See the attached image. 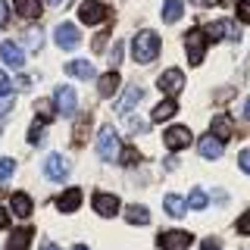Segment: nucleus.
Segmentation results:
<instances>
[{
  "label": "nucleus",
  "instance_id": "4468645a",
  "mask_svg": "<svg viewBox=\"0 0 250 250\" xmlns=\"http://www.w3.org/2000/svg\"><path fill=\"white\" fill-rule=\"evenodd\" d=\"M66 72L75 75V78H84V82L97 78V69H94L91 60H72V62H66Z\"/></svg>",
  "mask_w": 250,
  "mask_h": 250
},
{
  "label": "nucleus",
  "instance_id": "b1692460",
  "mask_svg": "<svg viewBox=\"0 0 250 250\" xmlns=\"http://www.w3.org/2000/svg\"><path fill=\"white\" fill-rule=\"evenodd\" d=\"M13 6H16V13L19 16H25V19H38L41 16V0H13Z\"/></svg>",
  "mask_w": 250,
  "mask_h": 250
},
{
  "label": "nucleus",
  "instance_id": "2f4dec72",
  "mask_svg": "<svg viewBox=\"0 0 250 250\" xmlns=\"http://www.w3.org/2000/svg\"><path fill=\"white\" fill-rule=\"evenodd\" d=\"M122 50H125V47H122V41H116V47L109 50V66H113V69L122 62Z\"/></svg>",
  "mask_w": 250,
  "mask_h": 250
},
{
  "label": "nucleus",
  "instance_id": "7ed1b4c3",
  "mask_svg": "<svg viewBox=\"0 0 250 250\" xmlns=\"http://www.w3.org/2000/svg\"><path fill=\"white\" fill-rule=\"evenodd\" d=\"M191 231H182V229H172V231H163L160 238H156V244L163 250H188L191 247Z\"/></svg>",
  "mask_w": 250,
  "mask_h": 250
},
{
  "label": "nucleus",
  "instance_id": "79ce46f5",
  "mask_svg": "<svg viewBox=\"0 0 250 250\" xmlns=\"http://www.w3.org/2000/svg\"><path fill=\"white\" fill-rule=\"evenodd\" d=\"M10 106H13V104H10V97H6V100H0V116H3V113H10Z\"/></svg>",
  "mask_w": 250,
  "mask_h": 250
},
{
  "label": "nucleus",
  "instance_id": "0eeeda50",
  "mask_svg": "<svg viewBox=\"0 0 250 250\" xmlns=\"http://www.w3.org/2000/svg\"><path fill=\"white\" fill-rule=\"evenodd\" d=\"M53 38H57V44L62 50H72V47H78V41H82V31H78L72 22H62V25H57Z\"/></svg>",
  "mask_w": 250,
  "mask_h": 250
},
{
  "label": "nucleus",
  "instance_id": "20e7f679",
  "mask_svg": "<svg viewBox=\"0 0 250 250\" xmlns=\"http://www.w3.org/2000/svg\"><path fill=\"white\" fill-rule=\"evenodd\" d=\"M106 16H109V10L100 3V0H84V3L78 6V19H82L84 25H97V22H104Z\"/></svg>",
  "mask_w": 250,
  "mask_h": 250
},
{
  "label": "nucleus",
  "instance_id": "f257e3e1",
  "mask_svg": "<svg viewBox=\"0 0 250 250\" xmlns=\"http://www.w3.org/2000/svg\"><path fill=\"white\" fill-rule=\"evenodd\" d=\"M131 57L138 62H153L160 57V35L156 31H138L131 41Z\"/></svg>",
  "mask_w": 250,
  "mask_h": 250
},
{
  "label": "nucleus",
  "instance_id": "a211bd4d",
  "mask_svg": "<svg viewBox=\"0 0 250 250\" xmlns=\"http://www.w3.org/2000/svg\"><path fill=\"white\" fill-rule=\"evenodd\" d=\"M213 135L219 141H225V138H231L234 135V122H231V116L229 113H219L216 119H213Z\"/></svg>",
  "mask_w": 250,
  "mask_h": 250
},
{
  "label": "nucleus",
  "instance_id": "c756f323",
  "mask_svg": "<svg viewBox=\"0 0 250 250\" xmlns=\"http://www.w3.org/2000/svg\"><path fill=\"white\" fill-rule=\"evenodd\" d=\"M88 125H91V116H82V119L75 122V144H82V141H84V131H88Z\"/></svg>",
  "mask_w": 250,
  "mask_h": 250
},
{
  "label": "nucleus",
  "instance_id": "e433bc0d",
  "mask_svg": "<svg viewBox=\"0 0 250 250\" xmlns=\"http://www.w3.org/2000/svg\"><path fill=\"white\" fill-rule=\"evenodd\" d=\"M238 231H241V234H250V209L238 219Z\"/></svg>",
  "mask_w": 250,
  "mask_h": 250
},
{
  "label": "nucleus",
  "instance_id": "473e14b6",
  "mask_svg": "<svg viewBox=\"0 0 250 250\" xmlns=\"http://www.w3.org/2000/svg\"><path fill=\"white\" fill-rule=\"evenodd\" d=\"M41 138H44V122L38 119L35 125H31V131H28V141H31V144H38V141H41Z\"/></svg>",
  "mask_w": 250,
  "mask_h": 250
},
{
  "label": "nucleus",
  "instance_id": "39448f33",
  "mask_svg": "<svg viewBox=\"0 0 250 250\" xmlns=\"http://www.w3.org/2000/svg\"><path fill=\"white\" fill-rule=\"evenodd\" d=\"M185 47H188V60L197 66V62H203V53H207V35H203L200 28H194L191 35L185 38Z\"/></svg>",
  "mask_w": 250,
  "mask_h": 250
},
{
  "label": "nucleus",
  "instance_id": "f3484780",
  "mask_svg": "<svg viewBox=\"0 0 250 250\" xmlns=\"http://www.w3.org/2000/svg\"><path fill=\"white\" fill-rule=\"evenodd\" d=\"M200 156L203 160H219V156H222V141H219L216 135L200 138Z\"/></svg>",
  "mask_w": 250,
  "mask_h": 250
},
{
  "label": "nucleus",
  "instance_id": "1a4fd4ad",
  "mask_svg": "<svg viewBox=\"0 0 250 250\" xmlns=\"http://www.w3.org/2000/svg\"><path fill=\"white\" fill-rule=\"evenodd\" d=\"M203 35H207V41H225V38H229V41H238V31H234V25L229 19H219L213 25H207Z\"/></svg>",
  "mask_w": 250,
  "mask_h": 250
},
{
  "label": "nucleus",
  "instance_id": "58836bf2",
  "mask_svg": "<svg viewBox=\"0 0 250 250\" xmlns=\"http://www.w3.org/2000/svg\"><path fill=\"white\" fill-rule=\"evenodd\" d=\"M238 166L250 175V150H241V156H238Z\"/></svg>",
  "mask_w": 250,
  "mask_h": 250
},
{
  "label": "nucleus",
  "instance_id": "412c9836",
  "mask_svg": "<svg viewBox=\"0 0 250 250\" xmlns=\"http://www.w3.org/2000/svg\"><path fill=\"white\" fill-rule=\"evenodd\" d=\"M10 207H13V213L19 216V219H28L31 216V197H28V194H22V191H16L13 197H10Z\"/></svg>",
  "mask_w": 250,
  "mask_h": 250
},
{
  "label": "nucleus",
  "instance_id": "a18cd8bd",
  "mask_svg": "<svg viewBox=\"0 0 250 250\" xmlns=\"http://www.w3.org/2000/svg\"><path fill=\"white\" fill-rule=\"evenodd\" d=\"M41 250H60L57 244H50V241H47V244H41Z\"/></svg>",
  "mask_w": 250,
  "mask_h": 250
},
{
  "label": "nucleus",
  "instance_id": "de8ad7c7",
  "mask_svg": "<svg viewBox=\"0 0 250 250\" xmlns=\"http://www.w3.org/2000/svg\"><path fill=\"white\" fill-rule=\"evenodd\" d=\"M72 250H88V247H84V244H75V247H72Z\"/></svg>",
  "mask_w": 250,
  "mask_h": 250
},
{
  "label": "nucleus",
  "instance_id": "4be33fe9",
  "mask_svg": "<svg viewBox=\"0 0 250 250\" xmlns=\"http://www.w3.org/2000/svg\"><path fill=\"white\" fill-rule=\"evenodd\" d=\"M31 229H16L13 234H10V241H6V250H28V244H31Z\"/></svg>",
  "mask_w": 250,
  "mask_h": 250
},
{
  "label": "nucleus",
  "instance_id": "dca6fc26",
  "mask_svg": "<svg viewBox=\"0 0 250 250\" xmlns=\"http://www.w3.org/2000/svg\"><path fill=\"white\" fill-rule=\"evenodd\" d=\"M119 72H116V69H109L106 75H100V82H97V91H100V97H113L116 91H119Z\"/></svg>",
  "mask_w": 250,
  "mask_h": 250
},
{
  "label": "nucleus",
  "instance_id": "aec40b11",
  "mask_svg": "<svg viewBox=\"0 0 250 250\" xmlns=\"http://www.w3.org/2000/svg\"><path fill=\"white\" fill-rule=\"evenodd\" d=\"M163 209H166L172 219H182L185 209H188V200L178 197V194H166V200H163Z\"/></svg>",
  "mask_w": 250,
  "mask_h": 250
},
{
  "label": "nucleus",
  "instance_id": "c9c22d12",
  "mask_svg": "<svg viewBox=\"0 0 250 250\" xmlns=\"http://www.w3.org/2000/svg\"><path fill=\"white\" fill-rule=\"evenodd\" d=\"M25 41H28V47H31V50H38V47H41V35H38V31L31 28L28 35H25Z\"/></svg>",
  "mask_w": 250,
  "mask_h": 250
},
{
  "label": "nucleus",
  "instance_id": "c85d7f7f",
  "mask_svg": "<svg viewBox=\"0 0 250 250\" xmlns=\"http://www.w3.org/2000/svg\"><path fill=\"white\" fill-rule=\"evenodd\" d=\"M119 163L135 166V163H138V150H135V147H122V150H119Z\"/></svg>",
  "mask_w": 250,
  "mask_h": 250
},
{
  "label": "nucleus",
  "instance_id": "5701e85b",
  "mask_svg": "<svg viewBox=\"0 0 250 250\" xmlns=\"http://www.w3.org/2000/svg\"><path fill=\"white\" fill-rule=\"evenodd\" d=\"M175 113H178V104H175L172 97H166V100H160V104H156V109H153L150 119H153V122H166V119H172Z\"/></svg>",
  "mask_w": 250,
  "mask_h": 250
},
{
  "label": "nucleus",
  "instance_id": "cd10ccee",
  "mask_svg": "<svg viewBox=\"0 0 250 250\" xmlns=\"http://www.w3.org/2000/svg\"><path fill=\"white\" fill-rule=\"evenodd\" d=\"M38 119H41V122L53 119V104H50V100H38Z\"/></svg>",
  "mask_w": 250,
  "mask_h": 250
},
{
  "label": "nucleus",
  "instance_id": "09e8293b",
  "mask_svg": "<svg viewBox=\"0 0 250 250\" xmlns=\"http://www.w3.org/2000/svg\"><path fill=\"white\" fill-rule=\"evenodd\" d=\"M50 3H53V6H57V3H62V0H50Z\"/></svg>",
  "mask_w": 250,
  "mask_h": 250
},
{
  "label": "nucleus",
  "instance_id": "4c0bfd02",
  "mask_svg": "<svg viewBox=\"0 0 250 250\" xmlns=\"http://www.w3.org/2000/svg\"><path fill=\"white\" fill-rule=\"evenodd\" d=\"M128 128L135 131V135H141V131H147V122L144 119H128Z\"/></svg>",
  "mask_w": 250,
  "mask_h": 250
},
{
  "label": "nucleus",
  "instance_id": "a19ab883",
  "mask_svg": "<svg viewBox=\"0 0 250 250\" xmlns=\"http://www.w3.org/2000/svg\"><path fill=\"white\" fill-rule=\"evenodd\" d=\"M6 22H10V6L0 0V25H6Z\"/></svg>",
  "mask_w": 250,
  "mask_h": 250
},
{
  "label": "nucleus",
  "instance_id": "49530a36",
  "mask_svg": "<svg viewBox=\"0 0 250 250\" xmlns=\"http://www.w3.org/2000/svg\"><path fill=\"white\" fill-rule=\"evenodd\" d=\"M194 6H209V0H191Z\"/></svg>",
  "mask_w": 250,
  "mask_h": 250
},
{
  "label": "nucleus",
  "instance_id": "6e6552de",
  "mask_svg": "<svg viewBox=\"0 0 250 250\" xmlns=\"http://www.w3.org/2000/svg\"><path fill=\"white\" fill-rule=\"evenodd\" d=\"M156 84H160L163 94H169V97H172V94H178V91L185 88V72H182V69H166Z\"/></svg>",
  "mask_w": 250,
  "mask_h": 250
},
{
  "label": "nucleus",
  "instance_id": "ea45409f",
  "mask_svg": "<svg viewBox=\"0 0 250 250\" xmlns=\"http://www.w3.org/2000/svg\"><path fill=\"white\" fill-rule=\"evenodd\" d=\"M200 250H222V244H219L216 238H207V241L200 244Z\"/></svg>",
  "mask_w": 250,
  "mask_h": 250
},
{
  "label": "nucleus",
  "instance_id": "72a5a7b5",
  "mask_svg": "<svg viewBox=\"0 0 250 250\" xmlns=\"http://www.w3.org/2000/svg\"><path fill=\"white\" fill-rule=\"evenodd\" d=\"M10 91H13L10 75H6V72H0V97H10Z\"/></svg>",
  "mask_w": 250,
  "mask_h": 250
},
{
  "label": "nucleus",
  "instance_id": "f704fd0d",
  "mask_svg": "<svg viewBox=\"0 0 250 250\" xmlns=\"http://www.w3.org/2000/svg\"><path fill=\"white\" fill-rule=\"evenodd\" d=\"M238 19L250 25V0H241V3H238Z\"/></svg>",
  "mask_w": 250,
  "mask_h": 250
},
{
  "label": "nucleus",
  "instance_id": "393cba45",
  "mask_svg": "<svg viewBox=\"0 0 250 250\" xmlns=\"http://www.w3.org/2000/svg\"><path fill=\"white\" fill-rule=\"evenodd\" d=\"M185 16V6H182V0H166V3H163V22H178Z\"/></svg>",
  "mask_w": 250,
  "mask_h": 250
},
{
  "label": "nucleus",
  "instance_id": "a878e982",
  "mask_svg": "<svg viewBox=\"0 0 250 250\" xmlns=\"http://www.w3.org/2000/svg\"><path fill=\"white\" fill-rule=\"evenodd\" d=\"M125 219H128L131 225H147V222H150V213H147V207H138V203H135V207L125 209Z\"/></svg>",
  "mask_w": 250,
  "mask_h": 250
},
{
  "label": "nucleus",
  "instance_id": "f03ea898",
  "mask_svg": "<svg viewBox=\"0 0 250 250\" xmlns=\"http://www.w3.org/2000/svg\"><path fill=\"white\" fill-rule=\"evenodd\" d=\"M119 138H116V128L113 125H104V128L97 131V153L104 156V160H119Z\"/></svg>",
  "mask_w": 250,
  "mask_h": 250
},
{
  "label": "nucleus",
  "instance_id": "37998d69",
  "mask_svg": "<svg viewBox=\"0 0 250 250\" xmlns=\"http://www.w3.org/2000/svg\"><path fill=\"white\" fill-rule=\"evenodd\" d=\"M6 222H10V213H6V209H3V207H0V229H3V225H6Z\"/></svg>",
  "mask_w": 250,
  "mask_h": 250
},
{
  "label": "nucleus",
  "instance_id": "7c9ffc66",
  "mask_svg": "<svg viewBox=\"0 0 250 250\" xmlns=\"http://www.w3.org/2000/svg\"><path fill=\"white\" fill-rule=\"evenodd\" d=\"M16 172V160H10V156H6V160H0V182H3V178H10Z\"/></svg>",
  "mask_w": 250,
  "mask_h": 250
},
{
  "label": "nucleus",
  "instance_id": "423d86ee",
  "mask_svg": "<svg viewBox=\"0 0 250 250\" xmlns=\"http://www.w3.org/2000/svg\"><path fill=\"white\" fill-rule=\"evenodd\" d=\"M44 175L50 178V182H62V178L69 175V163H66V156H60V153H50L44 160Z\"/></svg>",
  "mask_w": 250,
  "mask_h": 250
},
{
  "label": "nucleus",
  "instance_id": "9b49d317",
  "mask_svg": "<svg viewBox=\"0 0 250 250\" xmlns=\"http://www.w3.org/2000/svg\"><path fill=\"white\" fill-rule=\"evenodd\" d=\"M191 144V131L185 128V125H172L166 128V147L169 150H182V147Z\"/></svg>",
  "mask_w": 250,
  "mask_h": 250
},
{
  "label": "nucleus",
  "instance_id": "f8f14e48",
  "mask_svg": "<svg viewBox=\"0 0 250 250\" xmlns=\"http://www.w3.org/2000/svg\"><path fill=\"white\" fill-rule=\"evenodd\" d=\"M0 57H3V62H6V66H13V69H22V62H25L22 47L16 44V41H3V44H0Z\"/></svg>",
  "mask_w": 250,
  "mask_h": 250
},
{
  "label": "nucleus",
  "instance_id": "9d476101",
  "mask_svg": "<svg viewBox=\"0 0 250 250\" xmlns=\"http://www.w3.org/2000/svg\"><path fill=\"white\" fill-rule=\"evenodd\" d=\"M91 203H94V209H97V216H104V219L116 216V213H119V207H122L116 194H104V191L94 194V200H91Z\"/></svg>",
  "mask_w": 250,
  "mask_h": 250
},
{
  "label": "nucleus",
  "instance_id": "6ab92c4d",
  "mask_svg": "<svg viewBox=\"0 0 250 250\" xmlns=\"http://www.w3.org/2000/svg\"><path fill=\"white\" fill-rule=\"evenodd\" d=\"M57 207L62 209V213H75V209L82 207V191H78V188H69L66 194H60Z\"/></svg>",
  "mask_w": 250,
  "mask_h": 250
},
{
  "label": "nucleus",
  "instance_id": "ddd939ff",
  "mask_svg": "<svg viewBox=\"0 0 250 250\" xmlns=\"http://www.w3.org/2000/svg\"><path fill=\"white\" fill-rule=\"evenodd\" d=\"M138 100H144V88H138V84H131V88L122 94V100H119V104H116V113L128 116L131 109H135V104H138Z\"/></svg>",
  "mask_w": 250,
  "mask_h": 250
},
{
  "label": "nucleus",
  "instance_id": "bb28decb",
  "mask_svg": "<svg viewBox=\"0 0 250 250\" xmlns=\"http://www.w3.org/2000/svg\"><path fill=\"white\" fill-rule=\"evenodd\" d=\"M188 207H191V209H207V194H203L200 188H194L191 197H188Z\"/></svg>",
  "mask_w": 250,
  "mask_h": 250
},
{
  "label": "nucleus",
  "instance_id": "c03bdc74",
  "mask_svg": "<svg viewBox=\"0 0 250 250\" xmlns=\"http://www.w3.org/2000/svg\"><path fill=\"white\" fill-rule=\"evenodd\" d=\"M244 116H247V122H250V97L244 100Z\"/></svg>",
  "mask_w": 250,
  "mask_h": 250
},
{
  "label": "nucleus",
  "instance_id": "2eb2a0df",
  "mask_svg": "<svg viewBox=\"0 0 250 250\" xmlns=\"http://www.w3.org/2000/svg\"><path fill=\"white\" fill-rule=\"evenodd\" d=\"M75 104H78V100H75V91L66 88V84H60V88H57V109H60L62 116H72L75 113Z\"/></svg>",
  "mask_w": 250,
  "mask_h": 250
}]
</instances>
